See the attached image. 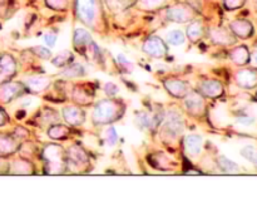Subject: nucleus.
Segmentation results:
<instances>
[{
	"label": "nucleus",
	"mask_w": 257,
	"mask_h": 216,
	"mask_svg": "<svg viewBox=\"0 0 257 216\" xmlns=\"http://www.w3.org/2000/svg\"><path fill=\"white\" fill-rule=\"evenodd\" d=\"M7 121H8L7 113H5L4 110H2V108H0V127L5 125V123H7Z\"/></svg>",
	"instance_id": "nucleus-41"
},
{
	"label": "nucleus",
	"mask_w": 257,
	"mask_h": 216,
	"mask_svg": "<svg viewBox=\"0 0 257 216\" xmlns=\"http://www.w3.org/2000/svg\"><path fill=\"white\" fill-rule=\"evenodd\" d=\"M253 121H255V120H253V118L247 117V116H243V117L238 118V122L243 123V125H251V123H252Z\"/></svg>",
	"instance_id": "nucleus-42"
},
{
	"label": "nucleus",
	"mask_w": 257,
	"mask_h": 216,
	"mask_svg": "<svg viewBox=\"0 0 257 216\" xmlns=\"http://www.w3.org/2000/svg\"><path fill=\"white\" fill-rule=\"evenodd\" d=\"M202 143H203L202 137L198 135H190L185 137L186 151L192 156L200 155L201 150H202Z\"/></svg>",
	"instance_id": "nucleus-17"
},
{
	"label": "nucleus",
	"mask_w": 257,
	"mask_h": 216,
	"mask_svg": "<svg viewBox=\"0 0 257 216\" xmlns=\"http://www.w3.org/2000/svg\"><path fill=\"white\" fill-rule=\"evenodd\" d=\"M57 39L58 35L57 32H54V30H48L44 34V42L48 47H54L55 43H57Z\"/></svg>",
	"instance_id": "nucleus-33"
},
{
	"label": "nucleus",
	"mask_w": 257,
	"mask_h": 216,
	"mask_svg": "<svg viewBox=\"0 0 257 216\" xmlns=\"http://www.w3.org/2000/svg\"><path fill=\"white\" fill-rule=\"evenodd\" d=\"M123 111H124L123 105H120L115 100H100L94 108L93 121H94L95 125H108V123L114 122L118 118L122 117Z\"/></svg>",
	"instance_id": "nucleus-1"
},
{
	"label": "nucleus",
	"mask_w": 257,
	"mask_h": 216,
	"mask_svg": "<svg viewBox=\"0 0 257 216\" xmlns=\"http://www.w3.org/2000/svg\"><path fill=\"white\" fill-rule=\"evenodd\" d=\"M223 2H225L226 8H228V9H236V8L241 7L245 0H223Z\"/></svg>",
	"instance_id": "nucleus-39"
},
{
	"label": "nucleus",
	"mask_w": 257,
	"mask_h": 216,
	"mask_svg": "<svg viewBox=\"0 0 257 216\" xmlns=\"http://www.w3.org/2000/svg\"><path fill=\"white\" fill-rule=\"evenodd\" d=\"M45 4L54 10H65L68 7V0H45Z\"/></svg>",
	"instance_id": "nucleus-31"
},
{
	"label": "nucleus",
	"mask_w": 257,
	"mask_h": 216,
	"mask_svg": "<svg viewBox=\"0 0 257 216\" xmlns=\"http://www.w3.org/2000/svg\"><path fill=\"white\" fill-rule=\"evenodd\" d=\"M43 157L48 163V172L49 173H63L65 165L63 163L64 158V151L60 146L49 145L43 151Z\"/></svg>",
	"instance_id": "nucleus-3"
},
{
	"label": "nucleus",
	"mask_w": 257,
	"mask_h": 216,
	"mask_svg": "<svg viewBox=\"0 0 257 216\" xmlns=\"http://www.w3.org/2000/svg\"><path fill=\"white\" fill-rule=\"evenodd\" d=\"M233 33L241 38H247L250 37L252 33V25L247 22V20H235L231 24Z\"/></svg>",
	"instance_id": "nucleus-19"
},
{
	"label": "nucleus",
	"mask_w": 257,
	"mask_h": 216,
	"mask_svg": "<svg viewBox=\"0 0 257 216\" xmlns=\"http://www.w3.org/2000/svg\"><path fill=\"white\" fill-rule=\"evenodd\" d=\"M233 62L237 63V64H245L248 60V52L245 47H238L231 54Z\"/></svg>",
	"instance_id": "nucleus-29"
},
{
	"label": "nucleus",
	"mask_w": 257,
	"mask_h": 216,
	"mask_svg": "<svg viewBox=\"0 0 257 216\" xmlns=\"http://www.w3.org/2000/svg\"><path fill=\"white\" fill-rule=\"evenodd\" d=\"M143 52L153 58H163L167 54V45L160 37H150L142 47Z\"/></svg>",
	"instance_id": "nucleus-5"
},
{
	"label": "nucleus",
	"mask_w": 257,
	"mask_h": 216,
	"mask_svg": "<svg viewBox=\"0 0 257 216\" xmlns=\"http://www.w3.org/2000/svg\"><path fill=\"white\" fill-rule=\"evenodd\" d=\"M8 172H9V163L5 161L4 157L0 156V175H4Z\"/></svg>",
	"instance_id": "nucleus-40"
},
{
	"label": "nucleus",
	"mask_w": 257,
	"mask_h": 216,
	"mask_svg": "<svg viewBox=\"0 0 257 216\" xmlns=\"http://www.w3.org/2000/svg\"><path fill=\"white\" fill-rule=\"evenodd\" d=\"M242 155H243V157L247 158V160H250L251 162L256 163V165H257V151L253 150L252 147L243 148Z\"/></svg>",
	"instance_id": "nucleus-35"
},
{
	"label": "nucleus",
	"mask_w": 257,
	"mask_h": 216,
	"mask_svg": "<svg viewBox=\"0 0 257 216\" xmlns=\"http://www.w3.org/2000/svg\"><path fill=\"white\" fill-rule=\"evenodd\" d=\"M23 92H24V85H22L20 83L7 82L0 87V100L8 103L14 99V98L19 97Z\"/></svg>",
	"instance_id": "nucleus-10"
},
{
	"label": "nucleus",
	"mask_w": 257,
	"mask_h": 216,
	"mask_svg": "<svg viewBox=\"0 0 257 216\" xmlns=\"http://www.w3.org/2000/svg\"><path fill=\"white\" fill-rule=\"evenodd\" d=\"M25 84H27V88L29 90H32V92L34 93H39L49 87L50 79L47 77H33L28 78V79L25 80Z\"/></svg>",
	"instance_id": "nucleus-18"
},
{
	"label": "nucleus",
	"mask_w": 257,
	"mask_h": 216,
	"mask_svg": "<svg viewBox=\"0 0 257 216\" xmlns=\"http://www.w3.org/2000/svg\"><path fill=\"white\" fill-rule=\"evenodd\" d=\"M104 90L108 95L113 97V95H115L118 93V87L114 84V83H107L104 87Z\"/></svg>",
	"instance_id": "nucleus-38"
},
{
	"label": "nucleus",
	"mask_w": 257,
	"mask_h": 216,
	"mask_svg": "<svg viewBox=\"0 0 257 216\" xmlns=\"http://www.w3.org/2000/svg\"><path fill=\"white\" fill-rule=\"evenodd\" d=\"M48 135H49L50 138H54V140H62V138H65L69 135V130H68L67 126L53 125L48 130Z\"/></svg>",
	"instance_id": "nucleus-24"
},
{
	"label": "nucleus",
	"mask_w": 257,
	"mask_h": 216,
	"mask_svg": "<svg viewBox=\"0 0 257 216\" xmlns=\"http://www.w3.org/2000/svg\"><path fill=\"white\" fill-rule=\"evenodd\" d=\"M253 58H255V60H256V63H257V53H256V54H255V57H253Z\"/></svg>",
	"instance_id": "nucleus-43"
},
{
	"label": "nucleus",
	"mask_w": 257,
	"mask_h": 216,
	"mask_svg": "<svg viewBox=\"0 0 257 216\" xmlns=\"http://www.w3.org/2000/svg\"><path fill=\"white\" fill-rule=\"evenodd\" d=\"M10 172L15 173V175H29V173H33V167L28 161L18 160L12 166Z\"/></svg>",
	"instance_id": "nucleus-23"
},
{
	"label": "nucleus",
	"mask_w": 257,
	"mask_h": 216,
	"mask_svg": "<svg viewBox=\"0 0 257 216\" xmlns=\"http://www.w3.org/2000/svg\"><path fill=\"white\" fill-rule=\"evenodd\" d=\"M162 120V113L151 115V113L146 112V111H141L136 116V122H137V125L142 130H155L158 125H161Z\"/></svg>",
	"instance_id": "nucleus-8"
},
{
	"label": "nucleus",
	"mask_w": 257,
	"mask_h": 216,
	"mask_svg": "<svg viewBox=\"0 0 257 216\" xmlns=\"http://www.w3.org/2000/svg\"><path fill=\"white\" fill-rule=\"evenodd\" d=\"M18 150V143L15 137L8 135H0V156L7 157Z\"/></svg>",
	"instance_id": "nucleus-16"
},
{
	"label": "nucleus",
	"mask_w": 257,
	"mask_h": 216,
	"mask_svg": "<svg viewBox=\"0 0 257 216\" xmlns=\"http://www.w3.org/2000/svg\"><path fill=\"white\" fill-rule=\"evenodd\" d=\"M203 34V25L201 22H192L187 27V37L191 42H197Z\"/></svg>",
	"instance_id": "nucleus-22"
},
{
	"label": "nucleus",
	"mask_w": 257,
	"mask_h": 216,
	"mask_svg": "<svg viewBox=\"0 0 257 216\" xmlns=\"http://www.w3.org/2000/svg\"><path fill=\"white\" fill-rule=\"evenodd\" d=\"M105 140H107V143L109 146H114L115 142L118 140V135L115 132V130L113 127H109L105 132Z\"/></svg>",
	"instance_id": "nucleus-34"
},
{
	"label": "nucleus",
	"mask_w": 257,
	"mask_h": 216,
	"mask_svg": "<svg viewBox=\"0 0 257 216\" xmlns=\"http://www.w3.org/2000/svg\"><path fill=\"white\" fill-rule=\"evenodd\" d=\"M210 34L213 42L217 43V44H228V43L232 42L230 33L222 28H215V29L211 30Z\"/></svg>",
	"instance_id": "nucleus-20"
},
{
	"label": "nucleus",
	"mask_w": 257,
	"mask_h": 216,
	"mask_svg": "<svg viewBox=\"0 0 257 216\" xmlns=\"http://www.w3.org/2000/svg\"><path fill=\"white\" fill-rule=\"evenodd\" d=\"M257 80L256 74L251 70H242L237 74V82L241 87H245V88H251L255 85Z\"/></svg>",
	"instance_id": "nucleus-21"
},
{
	"label": "nucleus",
	"mask_w": 257,
	"mask_h": 216,
	"mask_svg": "<svg viewBox=\"0 0 257 216\" xmlns=\"http://www.w3.org/2000/svg\"><path fill=\"white\" fill-rule=\"evenodd\" d=\"M85 74V69L83 68V65L80 64H68L65 70L63 72L64 77H83Z\"/></svg>",
	"instance_id": "nucleus-28"
},
{
	"label": "nucleus",
	"mask_w": 257,
	"mask_h": 216,
	"mask_svg": "<svg viewBox=\"0 0 257 216\" xmlns=\"http://www.w3.org/2000/svg\"><path fill=\"white\" fill-rule=\"evenodd\" d=\"M185 105L187 111L192 115H201L205 108V102H203V95L201 93L195 92H187L185 95Z\"/></svg>",
	"instance_id": "nucleus-9"
},
{
	"label": "nucleus",
	"mask_w": 257,
	"mask_h": 216,
	"mask_svg": "<svg viewBox=\"0 0 257 216\" xmlns=\"http://www.w3.org/2000/svg\"><path fill=\"white\" fill-rule=\"evenodd\" d=\"M63 117L70 126H79L84 121V112L78 107H67L63 110Z\"/></svg>",
	"instance_id": "nucleus-15"
},
{
	"label": "nucleus",
	"mask_w": 257,
	"mask_h": 216,
	"mask_svg": "<svg viewBox=\"0 0 257 216\" xmlns=\"http://www.w3.org/2000/svg\"><path fill=\"white\" fill-rule=\"evenodd\" d=\"M72 59H73L72 53L68 52V50H64V52H60L59 54L52 60V63L54 67L63 68V67H67V65L72 62Z\"/></svg>",
	"instance_id": "nucleus-27"
},
{
	"label": "nucleus",
	"mask_w": 257,
	"mask_h": 216,
	"mask_svg": "<svg viewBox=\"0 0 257 216\" xmlns=\"http://www.w3.org/2000/svg\"><path fill=\"white\" fill-rule=\"evenodd\" d=\"M17 72V64L12 55H0V85L9 82L10 78L14 77Z\"/></svg>",
	"instance_id": "nucleus-7"
},
{
	"label": "nucleus",
	"mask_w": 257,
	"mask_h": 216,
	"mask_svg": "<svg viewBox=\"0 0 257 216\" xmlns=\"http://www.w3.org/2000/svg\"><path fill=\"white\" fill-rule=\"evenodd\" d=\"M167 0H141V5L146 10H153L166 4Z\"/></svg>",
	"instance_id": "nucleus-30"
},
{
	"label": "nucleus",
	"mask_w": 257,
	"mask_h": 216,
	"mask_svg": "<svg viewBox=\"0 0 257 216\" xmlns=\"http://www.w3.org/2000/svg\"><path fill=\"white\" fill-rule=\"evenodd\" d=\"M166 39H167L168 44L177 47V45H181L185 43L186 37H185V34L181 32V30L175 29V30H170V32L167 33V37H166Z\"/></svg>",
	"instance_id": "nucleus-26"
},
{
	"label": "nucleus",
	"mask_w": 257,
	"mask_h": 216,
	"mask_svg": "<svg viewBox=\"0 0 257 216\" xmlns=\"http://www.w3.org/2000/svg\"><path fill=\"white\" fill-rule=\"evenodd\" d=\"M183 128H185V122L182 120V116L177 111H168L165 123L166 132L172 137H177L182 133Z\"/></svg>",
	"instance_id": "nucleus-6"
},
{
	"label": "nucleus",
	"mask_w": 257,
	"mask_h": 216,
	"mask_svg": "<svg viewBox=\"0 0 257 216\" xmlns=\"http://www.w3.org/2000/svg\"><path fill=\"white\" fill-rule=\"evenodd\" d=\"M75 13L80 22L94 27L100 15L99 0H75Z\"/></svg>",
	"instance_id": "nucleus-2"
},
{
	"label": "nucleus",
	"mask_w": 257,
	"mask_h": 216,
	"mask_svg": "<svg viewBox=\"0 0 257 216\" xmlns=\"http://www.w3.org/2000/svg\"><path fill=\"white\" fill-rule=\"evenodd\" d=\"M165 87L170 94L173 97L182 98L187 94L188 92V84L183 80L180 79H168L165 82Z\"/></svg>",
	"instance_id": "nucleus-14"
},
{
	"label": "nucleus",
	"mask_w": 257,
	"mask_h": 216,
	"mask_svg": "<svg viewBox=\"0 0 257 216\" xmlns=\"http://www.w3.org/2000/svg\"><path fill=\"white\" fill-rule=\"evenodd\" d=\"M88 162V155L85 151L79 146H72L67 151V166L70 165V167L78 165H85Z\"/></svg>",
	"instance_id": "nucleus-11"
},
{
	"label": "nucleus",
	"mask_w": 257,
	"mask_h": 216,
	"mask_svg": "<svg viewBox=\"0 0 257 216\" xmlns=\"http://www.w3.org/2000/svg\"><path fill=\"white\" fill-rule=\"evenodd\" d=\"M107 3L114 10H122L130 5V0H107Z\"/></svg>",
	"instance_id": "nucleus-32"
},
{
	"label": "nucleus",
	"mask_w": 257,
	"mask_h": 216,
	"mask_svg": "<svg viewBox=\"0 0 257 216\" xmlns=\"http://www.w3.org/2000/svg\"><path fill=\"white\" fill-rule=\"evenodd\" d=\"M195 17V12L190 5L178 4L171 7L166 10V18L175 23H187L191 22Z\"/></svg>",
	"instance_id": "nucleus-4"
},
{
	"label": "nucleus",
	"mask_w": 257,
	"mask_h": 216,
	"mask_svg": "<svg viewBox=\"0 0 257 216\" xmlns=\"http://www.w3.org/2000/svg\"><path fill=\"white\" fill-rule=\"evenodd\" d=\"M73 42H74V47L77 48L79 52H82L83 54H85V53H87L88 47L92 45L93 40L88 30L83 29V28H78V29H75L74 32Z\"/></svg>",
	"instance_id": "nucleus-12"
},
{
	"label": "nucleus",
	"mask_w": 257,
	"mask_h": 216,
	"mask_svg": "<svg viewBox=\"0 0 257 216\" xmlns=\"http://www.w3.org/2000/svg\"><path fill=\"white\" fill-rule=\"evenodd\" d=\"M218 165H220V167L222 168V171L225 173H238L240 172V167H238V166L236 165L233 161L228 160V158L225 157V156H221V157L218 158Z\"/></svg>",
	"instance_id": "nucleus-25"
},
{
	"label": "nucleus",
	"mask_w": 257,
	"mask_h": 216,
	"mask_svg": "<svg viewBox=\"0 0 257 216\" xmlns=\"http://www.w3.org/2000/svg\"><path fill=\"white\" fill-rule=\"evenodd\" d=\"M33 52L37 55H39L40 58H43V59H49L50 55H52L50 50L45 47H35L33 48Z\"/></svg>",
	"instance_id": "nucleus-37"
},
{
	"label": "nucleus",
	"mask_w": 257,
	"mask_h": 216,
	"mask_svg": "<svg viewBox=\"0 0 257 216\" xmlns=\"http://www.w3.org/2000/svg\"><path fill=\"white\" fill-rule=\"evenodd\" d=\"M117 60H118V63H119L120 65H122L123 68H124L125 70H132L133 69V64H132V62H131L130 59H128L127 57H125L124 54H118L117 55Z\"/></svg>",
	"instance_id": "nucleus-36"
},
{
	"label": "nucleus",
	"mask_w": 257,
	"mask_h": 216,
	"mask_svg": "<svg viewBox=\"0 0 257 216\" xmlns=\"http://www.w3.org/2000/svg\"><path fill=\"white\" fill-rule=\"evenodd\" d=\"M200 92L201 94L205 95V97L216 98V97H220V95L222 94L223 87L220 82H217V80L208 79L201 83Z\"/></svg>",
	"instance_id": "nucleus-13"
}]
</instances>
